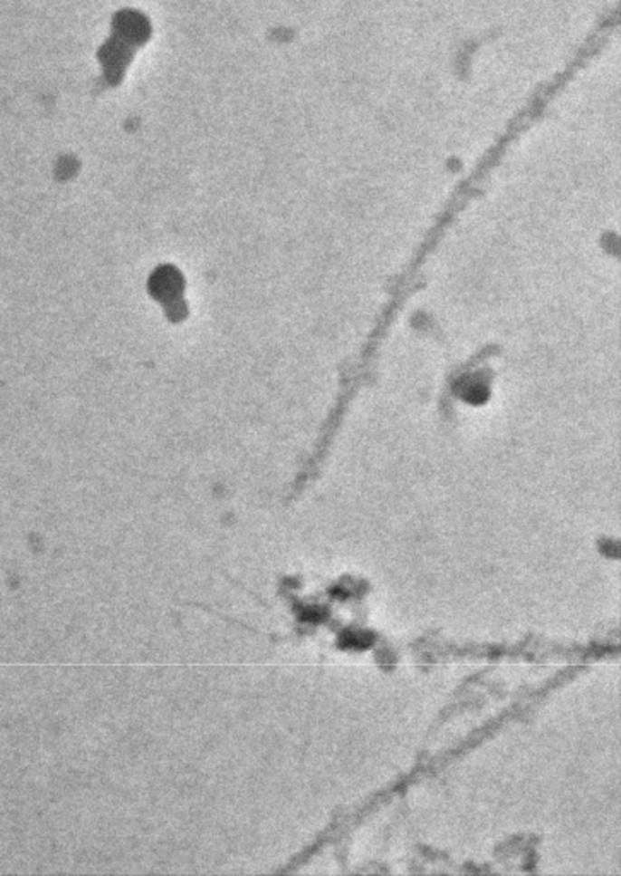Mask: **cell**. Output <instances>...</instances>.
<instances>
[{"label":"cell","mask_w":621,"mask_h":876,"mask_svg":"<svg viewBox=\"0 0 621 876\" xmlns=\"http://www.w3.org/2000/svg\"><path fill=\"white\" fill-rule=\"evenodd\" d=\"M372 635H367V633H359V635H348L344 644L346 646L351 647H368L372 646Z\"/></svg>","instance_id":"1"}]
</instances>
